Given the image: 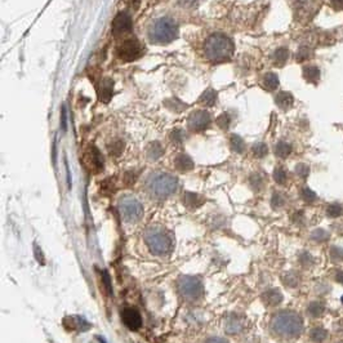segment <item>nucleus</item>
Returning <instances> with one entry per match:
<instances>
[{
  "label": "nucleus",
  "instance_id": "obj_1",
  "mask_svg": "<svg viewBox=\"0 0 343 343\" xmlns=\"http://www.w3.org/2000/svg\"><path fill=\"white\" fill-rule=\"evenodd\" d=\"M270 328L278 338L294 340L304 330V320L294 311H282L274 316Z\"/></svg>",
  "mask_w": 343,
  "mask_h": 343
},
{
  "label": "nucleus",
  "instance_id": "obj_2",
  "mask_svg": "<svg viewBox=\"0 0 343 343\" xmlns=\"http://www.w3.org/2000/svg\"><path fill=\"white\" fill-rule=\"evenodd\" d=\"M146 190L155 199H166L177 191V178L168 173H152L146 180Z\"/></svg>",
  "mask_w": 343,
  "mask_h": 343
},
{
  "label": "nucleus",
  "instance_id": "obj_3",
  "mask_svg": "<svg viewBox=\"0 0 343 343\" xmlns=\"http://www.w3.org/2000/svg\"><path fill=\"white\" fill-rule=\"evenodd\" d=\"M206 58L212 62H224L228 60L234 53V43L230 38L224 34H213L206 39Z\"/></svg>",
  "mask_w": 343,
  "mask_h": 343
},
{
  "label": "nucleus",
  "instance_id": "obj_4",
  "mask_svg": "<svg viewBox=\"0 0 343 343\" xmlns=\"http://www.w3.org/2000/svg\"><path fill=\"white\" fill-rule=\"evenodd\" d=\"M178 24L174 20L162 17L154 22L148 31L150 40L155 44H169L177 38Z\"/></svg>",
  "mask_w": 343,
  "mask_h": 343
},
{
  "label": "nucleus",
  "instance_id": "obj_5",
  "mask_svg": "<svg viewBox=\"0 0 343 343\" xmlns=\"http://www.w3.org/2000/svg\"><path fill=\"white\" fill-rule=\"evenodd\" d=\"M144 242L147 246L156 256H166L172 250V239L160 227H150L144 232Z\"/></svg>",
  "mask_w": 343,
  "mask_h": 343
},
{
  "label": "nucleus",
  "instance_id": "obj_6",
  "mask_svg": "<svg viewBox=\"0 0 343 343\" xmlns=\"http://www.w3.org/2000/svg\"><path fill=\"white\" fill-rule=\"evenodd\" d=\"M118 208H119L122 220L128 224H136L144 217V206H142L141 202L132 195L120 198L118 202Z\"/></svg>",
  "mask_w": 343,
  "mask_h": 343
},
{
  "label": "nucleus",
  "instance_id": "obj_7",
  "mask_svg": "<svg viewBox=\"0 0 343 343\" xmlns=\"http://www.w3.org/2000/svg\"><path fill=\"white\" fill-rule=\"evenodd\" d=\"M177 289L182 300H187V302H196L204 294L202 282L194 276H181L178 279Z\"/></svg>",
  "mask_w": 343,
  "mask_h": 343
},
{
  "label": "nucleus",
  "instance_id": "obj_8",
  "mask_svg": "<svg viewBox=\"0 0 343 343\" xmlns=\"http://www.w3.org/2000/svg\"><path fill=\"white\" fill-rule=\"evenodd\" d=\"M142 53H144V46H141V43H140L136 38L126 39V42L118 48V56H119V58L126 62L138 58Z\"/></svg>",
  "mask_w": 343,
  "mask_h": 343
},
{
  "label": "nucleus",
  "instance_id": "obj_9",
  "mask_svg": "<svg viewBox=\"0 0 343 343\" xmlns=\"http://www.w3.org/2000/svg\"><path fill=\"white\" fill-rule=\"evenodd\" d=\"M83 162L84 166L92 173H98L104 168V159H102L100 151L94 146L89 147L88 150L84 152Z\"/></svg>",
  "mask_w": 343,
  "mask_h": 343
},
{
  "label": "nucleus",
  "instance_id": "obj_10",
  "mask_svg": "<svg viewBox=\"0 0 343 343\" xmlns=\"http://www.w3.org/2000/svg\"><path fill=\"white\" fill-rule=\"evenodd\" d=\"M210 124V115L206 110H198L188 118V128L195 132H202Z\"/></svg>",
  "mask_w": 343,
  "mask_h": 343
},
{
  "label": "nucleus",
  "instance_id": "obj_11",
  "mask_svg": "<svg viewBox=\"0 0 343 343\" xmlns=\"http://www.w3.org/2000/svg\"><path fill=\"white\" fill-rule=\"evenodd\" d=\"M245 322L244 316L239 315V314H230L224 318V330L228 334H239L245 329Z\"/></svg>",
  "mask_w": 343,
  "mask_h": 343
},
{
  "label": "nucleus",
  "instance_id": "obj_12",
  "mask_svg": "<svg viewBox=\"0 0 343 343\" xmlns=\"http://www.w3.org/2000/svg\"><path fill=\"white\" fill-rule=\"evenodd\" d=\"M122 322L126 328L130 330H138L142 325V318L141 314L138 312V310L133 308V307H128L122 311Z\"/></svg>",
  "mask_w": 343,
  "mask_h": 343
},
{
  "label": "nucleus",
  "instance_id": "obj_13",
  "mask_svg": "<svg viewBox=\"0 0 343 343\" xmlns=\"http://www.w3.org/2000/svg\"><path fill=\"white\" fill-rule=\"evenodd\" d=\"M111 28H112L114 35H120L124 34V32H128L132 28V18H130V16L126 12L119 13L114 18Z\"/></svg>",
  "mask_w": 343,
  "mask_h": 343
},
{
  "label": "nucleus",
  "instance_id": "obj_14",
  "mask_svg": "<svg viewBox=\"0 0 343 343\" xmlns=\"http://www.w3.org/2000/svg\"><path fill=\"white\" fill-rule=\"evenodd\" d=\"M316 10H316V6H314L312 3H310V2L298 3V8H296V13H298L297 14L298 21H302V22L308 21V20L315 14Z\"/></svg>",
  "mask_w": 343,
  "mask_h": 343
},
{
  "label": "nucleus",
  "instance_id": "obj_15",
  "mask_svg": "<svg viewBox=\"0 0 343 343\" xmlns=\"http://www.w3.org/2000/svg\"><path fill=\"white\" fill-rule=\"evenodd\" d=\"M174 166L180 172H188L194 169L195 164H194V160L187 154H180L174 159Z\"/></svg>",
  "mask_w": 343,
  "mask_h": 343
},
{
  "label": "nucleus",
  "instance_id": "obj_16",
  "mask_svg": "<svg viewBox=\"0 0 343 343\" xmlns=\"http://www.w3.org/2000/svg\"><path fill=\"white\" fill-rule=\"evenodd\" d=\"M262 300L267 306H278L282 304V294L278 289H270L262 294Z\"/></svg>",
  "mask_w": 343,
  "mask_h": 343
},
{
  "label": "nucleus",
  "instance_id": "obj_17",
  "mask_svg": "<svg viewBox=\"0 0 343 343\" xmlns=\"http://www.w3.org/2000/svg\"><path fill=\"white\" fill-rule=\"evenodd\" d=\"M320 75H322V72L315 64H308V66L304 68V78L307 83L316 84L320 80Z\"/></svg>",
  "mask_w": 343,
  "mask_h": 343
},
{
  "label": "nucleus",
  "instance_id": "obj_18",
  "mask_svg": "<svg viewBox=\"0 0 343 343\" xmlns=\"http://www.w3.org/2000/svg\"><path fill=\"white\" fill-rule=\"evenodd\" d=\"M275 102L282 110H288L293 106L294 98L289 92H280L275 97Z\"/></svg>",
  "mask_w": 343,
  "mask_h": 343
},
{
  "label": "nucleus",
  "instance_id": "obj_19",
  "mask_svg": "<svg viewBox=\"0 0 343 343\" xmlns=\"http://www.w3.org/2000/svg\"><path fill=\"white\" fill-rule=\"evenodd\" d=\"M202 202H204V199L200 195H198V194L186 192L184 195V204L187 208L195 209L202 206Z\"/></svg>",
  "mask_w": 343,
  "mask_h": 343
},
{
  "label": "nucleus",
  "instance_id": "obj_20",
  "mask_svg": "<svg viewBox=\"0 0 343 343\" xmlns=\"http://www.w3.org/2000/svg\"><path fill=\"white\" fill-rule=\"evenodd\" d=\"M262 86H264V89L267 90H275L278 86H279V78L278 75L274 72H268L266 74L262 79Z\"/></svg>",
  "mask_w": 343,
  "mask_h": 343
},
{
  "label": "nucleus",
  "instance_id": "obj_21",
  "mask_svg": "<svg viewBox=\"0 0 343 343\" xmlns=\"http://www.w3.org/2000/svg\"><path fill=\"white\" fill-rule=\"evenodd\" d=\"M112 86H114V82L111 79H106L104 82H102L101 84V101L108 104L110 101L111 96H112Z\"/></svg>",
  "mask_w": 343,
  "mask_h": 343
},
{
  "label": "nucleus",
  "instance_id": "obj_22",
  "mask_svg": "<svg viewBox=\"0 0 343 343\" xmlns=\"http://www.w3.org/2000/svg\"><path fill=\"white\" fill-rule=\"evenodd\" d=\"M147 158L150 160H158L159 158H162V155L164 154V150H162V146L159 144V142H152V144H148L146 150Z\"/></svg>",
  "mask_w": 343,
  "mask_h": 343
},
{
  "label": "nucleus",
  "instance_id": "obj_23",
  "mask_svg": "<svg viewBox=\"0 0 343 343\" xmlns=\"http://www.w3.org/2000/svg\"><path fill=\"white\" fill-rule=\"evenodd\" d=\"M272 58H274V64H275L276 66H282V64H285V62L288 61L289 50L286 48L276 49L275 53H274V56H272Z\"/></svg>",
  "mask_w": 343,
  "mask_h": 343
},
{
  "label": "nucleus",
  "instance_id": "obj_24",
  "mask_svg": "<svg viewBox=\"0 0 343 343\" xmlns=\"http://www.w3.org/2000/svg\"><path fill=\"white\" fill-rule=\"evenodd\" d=\"M292 152V146L288 144V142L280 141L278 142V144L275 146V155L278 158H282V159H285L288 158Z\"/></svg>",
  "mask_w": 343,
  "mask_h": 343
},
{
  "label": "nucleus",
  "instance_id": "obj_25",
  "mask_svg": "<svg viewBox=\"0 0 343 343\" xmlns=\"http://www.w3.org/2000/svg\"><path fill=\"white\" fill-rule=\"evenodd\" d=\"M217 101V93L213 89H206L199 98V104H206V106H213Z\"/></svg>",
  "mask_w": 343,
  "mask_h": 343
},
{
  "label": "nucleus",
  "instance_id": "obj_26",
  "mask_svg": "<svg viewBox=\"0 0 343 343\" xmlns=\"http://www.w3.org/2000/svg\"><path fill=\"white\" fill-rule=\"evenodd\" d=\"M230 144H231V148H232L235 152L238 154H242L245 151V144L244 140H242L240 136L232 134L230 138Z\"/></svg>",
  "mask_w": 343,
  "mask_h": 343
},
{
  "label": "nucleus",
  "instance_id": "obj_27",
  "mask_svg": "<svg viewBox=\"0 0 343 343\" xmlns=\"http://www.w3.org/2000/svg\"><path fill=\"white\" fill-rule=\"evenodd\" d=\"M282 282H284V284L286 285L288 288H294V286H297L298 282H300V276H298L297 272H294V271H289V272H286L284 275Z\"/></svg>",
  "mask_w": 343,
  "mask_h": 343
},
{
  "label": "nucleus",
  "instance_id": "obj_28",
  "mask_svg": "<svg viewBox=\"0 0 343 343\" xmlns=\"http://www.w3.org/2000/svg\"><path fill=\"white\" fill-rule=\"evenodd\" d=\"M310 338L315 343H322L326 338V330L322 328H318H318H314L311 330V333H310Z\"/></svg>",
  "mask_w": 343,
  "mask_h": 343
},
{
  "label": "nucleus",
  "instance_id": "obj_29",
  "mask_svg": "<svg viewBox=\"0 0 343 343\" xmlns=\"http://www.w3.org/2000/svg\"><path fill=\"white\" fill-rule=\"evenodd\" d=\"M324 311H325V307L322 302H312V304H310L308 314L311 316H314V318H318V316H322Z\"/></svg>",
  "mask_w": 343,
  "mask_h": 343
},
{
  "label": "nucleus",
  "instance_id": "obj_30",
  "mask_svg": "<svg viewBox=\"0 0 343 343\" xmlns=\"http://www.w3.org/2000/svg\"><path fill=\"white\" fill-rule=\"evenodd\" d=\"M166 106L169 108V110L174 111V112H181L182 110H184V108H187L186 104H182L181 101H178V100H168V101H166Z\"/></svg>",
  "mask_w": 343,
  "mask_h": 343
},
{
  "label": "nucleus",
  "instance_id": "obj_31",
  "mask_svg": "<svg viewBox=\"0 0 343 343\" xmlns=\"http://www.w3.org/2000/svg\"><path fill=\"white\" fill-rule=\"evenodd\" d=\"M253 154H254V156L257 158H264L268 154V147H267L266 144H264V142H257V144H254V146H253Z\"/></svg>",
  "mask_w": 343,
  "mask_h": 343
},
{
  "label": "nucleus",
  "instance_id": "obj_32",
  "mask_svg": "<svg viewBox=\"0 0 343 343\" xmlns=\"http://www.w3.org/2000/svg\"><path fill=\"white\" fill-rule=\"evenodd\" d=\"M286 178H288V176H286V172H285V169L282 166H278L274 170V180H275L276 184H284L286 182Z\"/></svg>",
  "mask_w": 343,
  "mask_h": 343
},
{
  "label": "nucleus",
  "instance_id": "obj_33",
  "mask_svg": "<svg viewBox=\"0 0 343 343\" xmlns=\"http://www.w3.org/2000/svg\"><path fill=\"white\" fill-rule=\"evenodd\" d=\"M311 54H312V52H311V48H310V46H300V48L298 49L296 58H297L298 62H304V61H307V60L311 57Z\"/></svg>",
  "mask_w": 343,
  "mask_h": 343
},
{
  "label": "nucleus",
  "instance_id": "obj_34",
  "mask_svg": "<svg viewBox=\"0 0 343 343\" xmlns=\"http://www.w3.org/2000/svg\"><path fill=\"white\" fill-rule=\"evenodd\" d=\"M249 184H250L253 190L260 191L264 187V178L260 177L258 173H254V174H252L250 178H249Z\"/></svg>",
  "mask_w": 343,
  "mask_h": 343
},
{
  "label": "nucleus",
  "instance_id": "obj_35",
  "mask_svg": "<svg viewBox=\"0 0 343 343\" xmlns=\"http://www.w3.org/2000/svg\"><path fill=\"white\" fill-rule=\"evenodd\" d=\"M300 198L306 202H314L316 200V194L311 188H308V187H304L300 190Z\"/></svg>",
  "mask_w": 343,
  "mask_h": 343
},
{
  "label": "nucleus",
  "instance_id": "obj_36",
  "mask_svg": "<svg viewBox=\"0 0 343 343\" xmlns=\"http://www.w3.org/2000/svg\"><path fill=\"white\" fill-rule=\"evenodd\" d=\"M311 238L315 242H326L329 238V234L325 230H322V228H318V230H315L311 234Z\"/></svg>",
  "mask_w": 343,
  "mask_h": 343
},
{
  "label": "nucleus",
  "instance_id": "obj_37",
  "mask_svg": "<svg viewBox=\"0 0 343 343\" xmlns=\"http://www.w3.org/2000/svg\"><path fill=\"white\" fill-rule=\"evenodd\" d=\"M284 204H285V199H284V196H282V194H280V192L274 194L272 199H271V206H272V208H275V209L282 208Z\"/></svg>",
  "mask_w": 343,
  "mask_h": 343
},
{
  "label": "nucleus",
  "instance_id": "obj_38",
  "mask_svg": "<svg viewBox=\"0 0 343 343\" xmlns=\"http://www.w3.org/2000/svg\"><path fill=\"white\" fill-rule=\"evenodd\" d=\"M122 148H124V142H122V141L114 142L112 144L108 146V151H110V154L111 155H115V156H119L120 154H122Z\"/></svg>",
  "mask_w": 343,
  "mask_h": 343
},
{
  "label": "nucleus",
  "instance_id": "obj_39",
  "mask_svg": "<svg viewBox=\"0 0 343 343\" xmlns=\"http://www.w3.org/2000/svg\"><path fill=\"white\" fill-rule=\"evenodd\" d=\"M342 206H338V204H332V206H328V209H326V213H328L329 217H333V218H337L340 217V214H342Z\"/></svg>",
  "mask_w": 343,
  "mask_h": 343
},
{
  "label": "nucleus",
  "instance_id": "obj_40",
  "mask_svg": "<svg viewBox=\"0 0 343 343\" xmlns=\"http://www.w3.org/2000/svg\"><path fill=\"white\" fill-rule=\"evenodd\" d=\"M217 126H220L222 129L228 128V126H230V116H228V114L224 112L217 118Z\"/></svg>",
  "mask_w": 343,
  "mask_h": 343
},
{
  "label": "nucleus",
  "instance_id": "obj_41",
  "mask_svg": "<svg viewBox=\"0 0 343 343\" xmlns=\"http://www.w3.org/2000/svg\"><path fill=\"white\" fill-rule=\"evenodd\" d=\"M296 173H297L300 178H307L310 174V168L306 164H298V166H296Z\"/></svg>",
  "mask_w": 343,
  "mask_h": 343
},
{
  "label": "nucleus",
  "instance_id": "obj_42",
  "mask_svg": "<svg viewBox=\"0 0 343 343\" xmlns=\"http://www.w3.org/2000/svg\"><path fill=\"white\" fill-rule=\"evenodd\" d=\"M330 258L334 260V262H340V260H343V249L337 248V246L332 248L330 249Z\"/></svg>",
  "mask_w": 343,
  "mask_h": 343
},
{
  "label": "nucleus",
  "instance_id": "obj_43",
  "mask_svg": "<svg viewBox=\"0 0 343 343\" xmlns=\"http://www.w3.org/2000/svg\"><path fill=\"white\" fill-rule=\"evenodd\" d=\"M300 264H304V266H310L312 264V257L307 252H302L300 254Z\"/></svg>",
  "mask_w": 343,
  "mask_h": 343
},
{
  "label": "nucleus",
  "instance_id": "obj_44",
  "mask_svg": "<svg viewBox=\"0 0 343 343\" xmlns=\"http://www.w3.org/2000/svg\"><path fill=\"white\" fill-rule=\"evenodd\" d=\"M136 178H137V174H136L134 172H126V176H124V184L126 186H132L136 182Z\"/></svg>",
  "mask_w": 343,
  "mask_h": 343
},
{
  "label": "nucleus",
  "instance_id": "obj_45",
  "mask_svg": "<svg viewBox=\"0 0 343 343\" xmlns=\"http://www.w3.org/2000/svg\"><path fill=\"white\" fill-rule=\"evenodd\" d=\"M172 140H173L176 144H181L182 140H184V136H182V132L180 130V129L173 130V133H172Z\"/></svg>",
  "mask_w": 343,
  "mask_h": 343
},
{
  "label": "nucleus",
  "instance_id": "obj_46",
  "mask_svg": "<svg viewBox=\"0 0 343 343\" xmlns=\"http://www.w3.org/2000/svg\"><path fill=\"white\" fill-rule=\"evenodd\" d=\"M330 6L334 10H343V0H330Z\"/></svg>",
  "mask_w": 343,
  "mask_h": 343
},
{
  "label": "nucleus",
  "instance_id": "obj_47",
  "mask_svg": "<svg viewBox=\"0 0 343 343\" xmlns=\"http://www.w3.org/2000/svg\"><path fill=\"white\" fill-rule=\"evenodd\" d=\"M204 343H228L224 338L220 337H209L204 340Z\"/></svg>",
  "mask_w": 343,
  "mask_h": 343
},
{
  "label": "nucleus",
  "instance_id": "obj_48",
  "mask_svg": "<svg viewBox=\"0 0 343 343\" xmlns=\"http://www.w3.org/2000/svg\"><path fill=\"white\" fill-rule=\"evenodd\" d=\"M61 126H62V129L64 130H66V126H68V120H66V108L64 106H62V111H61Z\"/></svg>",
  "mask_w": 343,
  "mask_h": 343
},
{
  "label": "nucleus",
  "instance_id": "obj_49",
  "mask_svg": "<svg viewBox=\"0 0 343 343\" xmlns=\"http://www.w3.org/2000/svg\"><path fill=\"white\" fill-rule=\"evenodd\" d=\"M336 280H337L340 284H343V271H338L337 275H336Z\"/></svg>",
  "mask_w": 343,
  "mask_h": 343
},
{
  "label": "nucleus",
  "instance_id": "obj_50",
  "mask_svg": "<svg viewBox=\"0 0 343 343\" xmlns=\"http://www.w3.org/2000/svg\"><path fill=\"white\" fill-rule=\"evenodd\" d=\"M196 2H198V0H181V3L184 4V6H194Z\"/></svg>",
  "mask_w": 343,
  "mask_h": 343
},
{
  "label": "nucleus",
  "instance_id": "obj_51",
  "mask_svg": "<svg viewBox=\"0 0 343 343\" xmlns=\"http://www.w3.org/2000/svg\"><path fill=\"white\" fill-rule=\"evenodd\" d=\"M340 343H343V342H340Z\"/></svg>",
  "mask_w": 343,
  "mask_h": 343
}]
</instances>
